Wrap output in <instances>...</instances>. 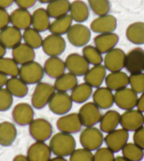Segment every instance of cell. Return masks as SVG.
<instances>
[{
    "label": "cell",
    "instance_id": "obj_55",
    "mask_svg": "<svg viewBox=\"0 0 144 161\" xmlns=\"http://www.w3.org/2000/svg\"><path fill=\"white\" fill-rule=\"evenodd\" d=\"M50 161H67L66 160L64 157H59V156H56L53 158L50 159Z\"/></svg>",
    "mask_w": 144,
    "mask_h": 161
},
{
    "label": "cell",
    "instance_id": "obj_45",
    "mask_svg": "<svg viewBox=\"0 0 144 161\" xmlns=\"http://www.w3.org/2000/svg\"><path fill=\"white\" fill-rule=\"evenodd\" d=\"M13 96L7 88H0V112L9 110L13 105Z\"/></svg>",
    "mask_w": 144,
    "mask_h": 161
},
{
    "label": "cell",
    "instance_id": "obj_58",
    "mask_svg": "<svg viewBox=\"0 0 144 161\" xmlns=\"http://www.w3.org/2000/svg\"></svg>",
    "mask_w": 144,
    "mask_h": 161
},
{
    "label": "cell",
    "instance_id": "obj_50",
    "mask_svg": "<svg viewBox=\"0 0 144 161\" xmlns=\"http://www.w3.org/2000/svg\"><path fill=\"white\" fill-rule=\"evenodd\" d=\"M136 107L137 110H139L141 113H144V91L141 95L139 99H138Z\"/></svg>",
    "mask_w": 144,
    "mask_h": 161
},
{
    "label": "cell",
    "instance_id": "obj_2",
    "mask_svg": "<svg viewBox=\"0 0 144 161\" xmlns=\"http://www.w3.org/2000/svg\"><path fill=\"white\" fill-rule=\"evenodd\" d=\"M79 142L83 148L91 151H96L104 142L102 131L95 126L86 127L80 134Z\"/></svg>",
    "mask_w": 144,
    "mask_h": 161
},
{
    "label": "cell",
    "instance_id": "obj_44",
    "mask_svg": "<svg viewBox=\"0 0 144 161\" xmlns=\"http://www.w3.org/2000/svg\"><path fill=\"white\" fill-rule=\"evenodd\" d=\"M69 161H93V154L84 148H76L69 156Z\"/></svg>",
    "mask_w": 144,
    "mask_h": 161
},
{
    "label": "cell",
    "instance_id": "obj_54",
    "mask_svg": "<svg viewBox=\"0 0 144 161\" xmlns=\"http://www.w3.org/2000/svg\"><path fill=\"white\" fill-rule=\"evenodd\" d=\"M6 53H7V48H6L2 44V42H0V58L4 57Z\"/></svg>",
    "mask_w": 144,
    "mask_h": 161
},
{
    "label": "cell",
    "instance_id": "obj_42",
    "mask_svg": "<svg viewBox=\"0 0 144 161\" xmlns=\"http://www.w3.org/2000/svg\"><path fill=\"white\" fill-rule=\"evenodd\" d=\"M88 2L91 10L98 16L108 14L110 11L109 0H88Z\"/></svg>",
    "mask_w": 144,
    "mask_h": 161
},
{
    "label": "cell",
    "instance_id": "obj_57",
    "mask_svg": "<svg viewBox=\"0 0 144 161\" xmlns=\"http://www.w3.org/2000/svg\"><path fill=\"white\" fill-rule=\"evenodd\" d=\"M38 1L40 3H42V4H46V3H47V4H49V3L54 1V0H38Z\"/></svg>",
    "mask_w": 144,
    "mask_h": 161
},
{
    "label": "cell",
    "instance_id": "obj_23",
    "mask_svg": "<svg viewBox=\"0 0 144 161\" xmlns=\"http://www.w3.org/2000/svg\"><path fill=\"white\" fill-rule=\"evenodd\" d=\"M107 76V69L102 64L94 65L89 69L84 75V80L86 83L93 88H99L102 84Z\"/></svg>",
    "mask_w": 144,
    "mask_h": 161
},
{
    "label": "cell",
    "instance_id": "obj_15",
    "mask_svg": "<svg viewBox=\"0 0 144 161\" xmlns=\"http://www.w3.org/2000/svg\"><path fill=\"white\" fill-rule=\"evenodd\" d=\"M79 114L76 113L66 114L60 117L57 121V127L61 132L67 134H75L82 129Z\"/></svg>",
    "mask_w": 144,
    "mask_h": 161
},
{
    "label": "cell",
    "instance_id": "obj_43",
    "mask_svg": "<svg viewBox=\"0 0 144 161\" xmlns=\"http://www.w3.org/2000/svg\"><path fill=\"white\" fill-rule=\"evenodd\" d=\"M129 84L137 94H141L144 91V73L130 74L129 76Z\"/></svg>",
    "mask_w": 144,
    "mask_h": 161
},
{
    "label": "cell",
    "instance_id": "obj_8",
    "mask_svg": "<svg viewBox=\"0 0 144 161\" xmlns=\"http://www.w3.org/2000/svg\"><path fill=\"white\" fill-rule=\"evenodd\" d=\"M53 131V126L45 119H33L29 125L30 136L36 142H45L52 137Z\"/></svg>",
    "mask_w": 144,
    "mask_h": 161
},
{
    "label": "cell",
    "instance_id": "obj_39",
    "mask_svg": "<svg viewBox=\"0 0 144 161\" xmlns=\"http://www.w3.org/2000/svg\"><path fill=\"white\" fill-rule=\"evenodd\" d=\"M22 36L23 40H24L25 44L34 50L42 47L43 39L38 31L34 29L33 28L30 27L24 30Z\"/></svg>",
    "mask_w": 144,
    "mask_h": 161
},
{
    "label": "cell",
    "instance_id": "obj_4",
    "mask_svg": "<svg viewBox=\"0 0 144 161\" xmlns=\"http://www.w3.org/2000/svg\"><path fill=\"white\" fill-rule=\"evenodd\" d=\"M55 92L54 86L45 82L37 83L31 97V104L33 108L40 110L48 105L52 96Z\"/></svg>",
    "mask_w": 144,
    "mask_h": 161
},
{
    "label": "cell",
    "instance_id": "obj_31",
    "mask_svg": "<svg viewBox=\"0 0 144 161\" xmlns=\"http://www.w3.org/2000/svg\"><path fill=\"white\" fill-rule=\"evenodd\" d=\"M69 12L73 21L79 24L87 21L90 14L88 5L82 0H75L72 2Z\"/></svg>",
    "mask_w": 144,
    "mask_h": 161
},
{
    "label": "cell",
    "instance_id": "obj_9",
    "mask_svg": "<svg viewBox=\"0 0 144 161\" xmlns=\"http://www.w3.org/2000/svg\"><path fill=\"white\" fill-rule=\"evenodd\" d=\"M139 97L131 88L125 87L116 91L114 93V103L124 110H129L136 107Z\"/></svg>",
    "mask_w": 144,
    "mask_h": 161
},
{
    "label": "cell",
    "instance_id": "obj_1",
    "mask_svg": "<svg viewBox=\"0 0 144 161\" xmlns=\"http://www.w3.org/2000/svg\"><path fill=\"white\" fill-rule=\"evenodd\" d=\"M50 148L56 156L67 157L76 149V142L72 134L59 131L50 138Z\"/></svg>",
    "mask_w": 144,
    "mask_h": 161
},
{
    "label": "cell",
    "instance_id": "obj_16",
    "mask_svg": "<svg viewBox=\"0 0 144 161\" xmlns=\"http://www.w3.org/2000/svg\"><path fill=\"white\" fill-rule=\"evenodd\" d=\"M126 54L123 50L115 47L105 54L103 59L104 66L110 72L122 71L125 68Z\"/></svg>",
    "mask_w": 144,
    "mask_h": 161
},
{
    "label": "cell",
    "instance_id": "obj_20",
    "mask_svg": "<svg viewBox=\"0 0 144 161\" xmlns=\"http://www.w3.org/2000/svg\"><path fill=\"white\" fill-rule=\"evenodd\" d=\"M51 154L50 146L45 142H36L28 148L26 156L29 161H50Z\"/></svg>",
    "mask_w": 144,
    "mask_h": 161
},
{
    "label": "cell",
    "instance_id": "obj_13",
    "mask_svg": "<svg viewBox=\"0 0 144 161\" xmlns=\"http://www.w3.org/2000/svg\"><path fill=\"white\" fill-rule=\"evenodd\" d=\"M129 138V131L121 128L116 129L109 133H108L104 138V142L109 148L114 153H117L123 148L128 143Z\"/></svg>",
    "mask_w": 144,
    "mask_h": 161
},
{
    "label": "cell",
    "instance_id": "obj_51",
    "mask_svg": "<svg viewBox=\"0 0 144 161\" xmlns=\"http://www.w3.org/2000/svg\"><path fill=\"white\" fill-rule=\"evenodd\" d=\"M14 0H0V8H6L13 4Z\"/></svg>",
    "mask_w": 144,
    "mask_h": 161
},
{
    "label": "cell",
    "instance_id": "obj_33",
    "mask_svg": "<svg viewBox=\"0 0 144 161\" xmlns=\"http://www.w3.org/2000/svg\"><path fill=\"white\" fill-rule=\"evenodd\" d=\"M71 2L69 0H54L47 4L46 10L50 17L57 19L68 14Z\"/></svg>",
    "mask_w": 144,
    "mask_h": 161
},
{
    "label": "cell",
    "instance_id": "obj_17",
    "mask_svg": "<svg viewBox=\"0 0 144 161\" xmlns=\"http://www.w3.org/2000/svg\"><path fill=\"white\" fill-rule=\"evenodd\" d=\"M117 26V19L111 14L100 16L93 20L90 28L94 33L102 34L113 33Z\"/></svg>",
    "mask_w": 144,
    "mask_h": 161
},
{
    "label": "cell",
    "instance_id": "obj_29",
    "mask_svg": "<svg viewBox=\"0 0 144 161\" xmlns=\"http://www.w3.org/2000/svg\"><path fill=\"white\" fill-rule=\"evenodd\" d=\"M120 116L121 114L116 110L106 112L100 121V130L107 134L114 131L120 124Z\"/></svg>",
    "mask_w": 144,
    "mask_h": 161
},
{
    "label": "cell",
    "instance_id": "obj_3",
    "mask_svg": "<svg viewBox=\"0 0 144 161\" xmlns=\"http://www.w3.org/2000/svg\"><path fill=\"white\" fill-rule=\"evenodd\" d=\"M44 68L40 63L32 61L23 64L19 68V78L26 84H37L44 76Z\"/></svg>",
    "mask_w": 144,
    "mask_h": 161
},
{
    "label": "cell",
    "instance_id": "obj_40",
    "mask_svg": "<svg viewBox=\"0 0 144 161\" xmlns=\"http://www.w3.org/2000/svg\"><path fill=\"white\" fill-rule=\"evenodd\" d=\"M19 64L13 58L1 57L0 58V72L7 76H18L19 74Z\"/></svg>",
    "mask_w": 144,
    "mask_h": 161
},
{
    "label": "cell",
    "instance_id": "obj_10",
    "mask_svg": "<svg viewBox=\"0 0 144 161\" xmlns=\"http://www.w3.org/2000/svg\"><path fill=\"white\" fill-rule=\"evenodd\" d=\"M67 44L62 36L50 34L43 40L42 48L49 57H58L64 53Z\"/></svg>",
    "mask_w": 144,
    "mask_h": 161
},
{
    "label": "cell",
    "instance_id": "obj_21",
    "mask_svg": "<svg viewBox=\"0 0 144 161\" xmlns=\"http://www.w3.org/2000/svg\"><path fill=\"white\" fill-rule=\"evenodd\" d=\"M93 100L99 109L107 110L114 103V93L108 87H99L93 93Z\"/></svg>",
    "mask_w": 144,
    "mask_h": 161
},
{
    "label": "cell",
    "instance_id": "obj_28",
    "mask_svg": "<svg viewBox=\"0 0 144 161\" xmlns=\"http://www.w3.org/2000/svg\"><path fill=\"white\" fill-rule=\"evenodd\" d=\"M17 137V129L12 122L4 121L0 123V145L9 146L15 142Z\"/></svg>",
    "mask_w": 144,
    "mask_h": 161
},
{
    "label": "cell",
    "instance_id": "obj_22",
    "mask_svg": "<svg viewBox=\"0 0 144 161\" xmlns=\"http://www.w3.org/2000/svg\"><path fill=\"white\" fill-rule=\"evenodd\" d=\"M119 40V36L114 33L98 34L94 38L95 47L102 54H106L115 48Z\"/></svg>",
    "mask_w": 144,
    "mask_h": 161
},
{
    "label": "cell",
    "instance_id": "obj_36",
    "mask_svg": "<svg viewBox=\"0 0 144 161\" xmlns=\"http://www.w3.org/2000/svg\"><path fill=\"white\" fill-rule=\"evenodd\" d=\"M27 85L28 84L19 77H11L7 80L6 88L9 91V93L13 96L16 97H24L28 93Z\"/></svg>",
    "mask_w": 144,
    "mask_h": 161
},
{
    "label": "cell",
    "instance_id": "obj_5",
    "mask_svg": "<svg viewBox=\"0 0 144 161\" xmlns=\"http://www.w3.org/2000/svg\"><path fill=\"white\" fill-rule=\"evenodd\" d=\"M72 106L73 101L71 97L65 92H54L48 103L50 111L57 115H64L67 114L71 110Z\"/></svg>",
    "mask_w": 144,
    "mask_h": 161
},
{
    "label": "cell",
    "instance_id": "obj_37",
    "mask_svg": "<svg viewBox=\"0 0 144 161\" xmlns=\"http://www.w3.org/2000/svg\"><path fill=\"white\" fill-rule=\"evenodd\" d=\"M92 94L93 87L85 82L78 84L74 89H72L70 96L72 101L80 104L87 101Z\"/></svg>",
    "mask_w": 144,
    "mask_h": 161
},
{
    "label": "cell",
    "instance_id": "obj_35",
    "mask_svg": "<svg viewBox=\"0 0 144 161\" xmlns=\"http://www.w3.org/2000/svg\"><path fill=\"white\" fill-rule=\"evenodd\" d=\"M78 85L77 76L70 72L64 73L55 79L54 87L55 91L65 92L71 91Z\"/></svg>",
    "mask_w": 144,
    "mask_h": 161
},
{
    "label": "cell",
    "instance_id": "obj_30",
    "mask_svg": "<svg viewBox=\"0 0 144 161\" xmlns=\"http://www.w3.org/2000/svg\"><path fill=\"white\" fill-rule=\"evenodd\" d=\"M50 16L44 8H38L32 14V25L34 29L38 32H44L49 30L50 25Z\"/></svg>",
    "mask_w": 144,
    "mask_h": 161
},
{
    "label": "cell",
    "instance_id": "obj_46",
    "mask_svg": "<svg viewBox=\"0 0 144 161\" xmlns=\"http://www.w3.org/2000/svg\"><path fill=\"white\" fill-rule=\"evenodd\" d=\"M114 152L108 147H100L93 154V161H114Z\"/></svg>",
    "mask_w": 144,
    "mask_h": 161
},
{
    "label": "cell",
    "instance_id": "obj_14",
    "mask_svg": "<svg viewBox=\"0 0 144 161\" xmlns=\"http://www.w3.org/2000/svg\"><path fill=\"white\" fill-rule=\"evenodd\" d=\"M66 69L69 72L74 74L76 76H84L88 71L89 63L83 55L78 53H71L69 54L65 61Z\"/></svg>",
    "mask_w": 144,
    "mask_h": 161
},
{
    "label": "cell",
    "instance_id": "obj_6",
    "mask_svg": "<svg viewBox=\"0 0 144 161\" xmlns=\"http://www.w3.org/2000/svg\"><path fill=\"white\" fill-rule=\"evenodd\" d=\"M67 39L72 45L77 47H85L91 38V31L88 26L82 24L72 25L67 33Z\"/></svg>",
    "mask_w": 144,
    "mask_h": 161
},
{
    "label": "cell",
    "instance_id": "obj_7",
    "mask_svg": "<svg viewBox=\"0 0 144 161\" xmlns=\"http://www.w3.org/2000/svg\"><path fill=\"white\" fill-rule=\"evenodd\" d=\"M79 116L83 126H94L100 122L102 117L99 108L93 102H88L80 108Z\"/></svg>",
    "mask_w": 144,
    "mask_h": 161
},
{
    "label": "cell",
    "instance_id": "obj_53",
    "mask_svg": "<svg viewBox=\"0 0 144 161\" xmlns=\"http://www.w3.org/2000/svg\"><path fill=\"white\" fill-rule=\"evenodd\" d=\"M12 161H29L28 159L27 156H24V155H17L15 157H14V158L13 159Z\"/></svg>",
    "mask_w": 144,
    "mask_h": 161
},
{
    "label": "cell",
    "instance_id": "obj_48",
    "mask_svg": "<svg viewBox=\"0 0 144 161\" xmlns=\"http://www.w3.org/2000/svg\"><path fill=\"white\" fill-rule=\"evenodd\" d=\"M10 23V14L5 8H0V30L8 26Z\"/></svg>",
    "mask_w": 144,
    "mask_h": 161
},
{
    "label": "cell",
    "instance_id": "obj_34",
    "mask_svg": "<svg viewBox=\"0 0 144 161\" xmlns=\"http://www.w3.org/2000/svg\"><path fill=\"white\" fill-rule=\"evenodd\" d=\"M72 19L70 14L63 16L59 18L54 19L53 22H51L49 31L52 34L62 36L67 33L72 25Z\"/></svg>",
    "mask_w": 144,
    "mask_h": 161
},
{
    "label": "cell",
    "instance_id": "obj_41",
    "mask_svg": "<svg viewBox=\"0 0 144 161\" xmlns=\"http://www.w3.org/2000/svg\"><path fill=\"white\" fill-rule=\"evenodd\" d=\"M83 56L86 59L89 64L99 65L102 64L103 62V57L102 53L97 49L93 45H86L83 48Z\"/></svg>",
    "mask_w": 144,
    "mask_h": 161
},
{
    "label": "cell",
    "instance_id": "obj_52",
    "mask_svg": "<svg viewBox=\"0 0 144 161\" xmlns=\"http://www.w3.org/2000/svg\"><path fill=\"white\" fill-rule=\"evenodd\" d=\"M8 79L7 76H6L5 74L0 72V88H2L4 86H6Z\"/></svg>",
    "mask_w": 144,
    "mask_h": 161
},
{
    "label": "cell",
    "instance_id": "obj_12",
    "mask_svg": "<svg viewBox=\"0 0 144 161\" xmlns=\"http://www.w3.org/2000/svg\"><path fill=\"white\" fill-rule=\"evenodd\" d=\"M125 68L129 73H141L144 71V50L136 47L126 54Z\"/></svg>",
    "mask_w": 144,
    "mask_h": 161
},
{
    "label": "cell",
    "instance_id": "obj_19",
    "mask_svg": "<svg viewBox=\"0 0 144 161\" xmlns=\"http://www.w3.org/2000/svg\"><path fill=\"white\" fill-rule=\"evenodd\" d=\"M23 36L21 30L8 25L0 30V42L7 49H14L21 43Z\"/></svg>",
    "mask_w": 144,
    "mask_h": 161
},
{
    "label": "cell",
    "instance_id": "obj_25",
    "mask_svg": "<svg viewBox=\"0 0 144 161\" xmlns=\"http://www.w3.org/2000/svg\"><path fill=\"white\" fill-rule=\"evenodd\" d=\"M12 57L18 64H25L34 61L36 53L34 49L25 43H21L12 49Z\"/></svg>",
    "mask_w": 144,
    "mask_h": 161
},
{
    "label": "cell",
    "instance_id": "obj_49",
    "mask_svg": "<svg viewBox=\"0 0 144 161\" xmlns=\"http://www.w3.org/2000/svg\"><path fill=\"white\" fill-rule=\"evenodd\" d=\"M37 0H14V2L18 6L19 8L28 9L36 4Z\"/></svg>",
    "mask_w": 144,
    "mask_h": 161
},
{
    "label": "cell",
    "instance_id": "obj_38",
    "mask_svg": "<svg viewBox=\"0 0 144 161\" xmlns=\"http://www.w3.org/2000/svg\"><path fill=\"white\" fill-rule=\"evenodd\" d=\"M122 155L130 161H141L144 157V150L135 143H127L122 149Z\"/></svg>",
    "mask_w": 144,
    "mask_h": 161
},
{
    "label": "cell",
    "instance_id": "obj_18",
    "mask_svg": "<svg viewBox=\"0 0 144 161\" xmlns=\"http://www.w3.org/2000/svg\"><path fill=\"white\" fill-rule=\"evenodd\" d=\"M12 117L14 122L20 126L30 125L34 119L33 107L26 103H18L13 109Z\"/></svg>",
    "mask_w": 144,
    "mask_h": 161
},
{
    "label": "cell",
    "instance_id": "obj_26",
    "mask_svg": "<svg viewBox=\"0 0 144 161\" xmlns=\"http://www.w3.org/2000/svg\"><path fill=\"white\" fill-rule=\"evenodd\" d=\"M106 86L111 91H118L127 87L129 85V76L122 71H114L108 74L105 79Z\"/></svg>",
    "mask_w": 144,
    "mask_h": 161
},
{
    "label": "cell",
    "instance_id": "obj_32",
    "mask_svg": "<svg viewBox=\"0 0 144 161\" xmlns=\"http://www.w3.org/2000/svg\"><path fill=\"white\" fill-rule=\"evenodd\" d=\"M126 37L129 42L134 45L144 44V22H134L126 30Z\"/></svg>",
    "mask_w": 144,
    "mask_h": 161
},
{
    "label": "cell",
    "instance_id": "obj_56",
    "mask_svg": "<svg viewBox=\"0 0 144 161\" xmlns=\"http://www.w3.org/2000/svg\"><path fill=\"white\" fill-rule=\"evenodd\" d=\"M114 161H130V160L126 159V158H125L124 156H117L115 158Z\"/></svg>",
    "mask_w": 144,
    "mask_h": 161
},
{
    "label": "cell",
    "instance_id": "obj_11",
    "mask_svg": "<svg viewBox=\"0 0 144 161\" xmlns=\"http://www.w3.org/2000/svg\"><path fill=\"white\" fill-rule=\"evenodd\" d=\"M128 131H135L144 125V115L139 110H125L120 116V124Z\"/></svg>",
    "mask_w": 144,
    "mask_h": 161
},
{
    "label": "cell",
    "instance_id": "obj_24",
    "mask_svg": "<svg viewBox=\"0 0 144 161\" xmlns=\"http://www.w3.org/2000/svg\"><path fill=\"white\" fill-rule=\"evenodd\" d=\"M10 23L19 30H25L32 24V14L27 9L16 8L10 14Z\"/></svg>",
    "mask_w": 144,
    "mask_h": 161
},
{
    "label": "cell",
    "instance_id": "obj_47",
    "mask_svg": "<svg viewBox=\"0 0 144 161\" xmlns=\"http://www.w3.org/2000/svg\"><path fill=\"white\" fill-rule=\"evenodd\" d=\"M134 143L144 150V125L134 131L133 135Z\"/></svg>",
    "mask_w": 144,
    "mask_h": 161
},
{
    "label": "cell",
    "instance_id": "obj_27",
    "mask_svg": "<svg viewBox=\"0 0 144 161\" xmlns=\"http://www.w3.org/2000/svg\"><path fill=\"white\" fill-rule=\"evenodd\" d=\"M44 71L51 78L57 79L64 74L65 63L59 57H50L44 64Z\"/></svg>",
    "mask_w": 144,
    "mask_h": 161
}]
</instances>
